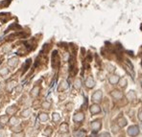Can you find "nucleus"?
Here are the masks:
<instances>
[{"label":"nucleus","mask_w":142,"mask_h":137,"mask_svg":"<svg viewBox=\"0 0 142 137\" xmlns=\"http://www.w3.org/2000/svg\"><path fill=\"white\" fill-rule=\"evenodd\" d=\"M119 78L117 77V76H112V77H110V83H112V84H115V83H117L118 81H119Z\"/></svg>","instance_id":"10"},{"label":"nucleus","mask_w":142,"mask_h":137,"mask_svg":"<svg viewBox=\"0 0 142 137\" xmlns=\"http://www.w3.org/2000/svg\"><path fill=\"white\" fill-rule=\"evenodd\" d=\"M101 111V108L98 105H92L90 106V112L91 114H96V113H99Z\"/></svg>","instance_id":"6"},{"label":"nucleus","mask_w":142,"mask_h":137,"mask_svg":"<svg viewBox=\"0 0 142 137\" xmlns=\"http://www.w3.org/2000/svg\"><path fill=\"white\" fill-rule=\"evenodd\" d=\"M126 123H127V121H126V119L125 118H119L118 119V126L119 127H124V126H126Z\"/></svg>","instance_id":"11"},{"label":"nucleus","mask_w":142,"mask_h":137,"mask_svg":"<svg viewBox=\"0 0 142 137\" xmlns=\"http://www.w3.org/2000/svg\"><path fill=\"white\" fill-rule=\"evenodd\" d=\"M0 129H2V126H1V125H0Z\"/></svg>","instance_id":"32"},{"label":"nucleus","mask_w":142,"mask_h":137,"mask_svg":"<svg viewBox=\"0 0 142 137\" xmlns=\"http://www.w3.org/2000/svg\"><path fill=\"white\" fill-rule=\"evenodd\" d=\"M138 133H139V130H138V128L136 126H132V127H130L128 129V134L131 135V136L135 137L136 135H138Z\"/></svg>","instance_id":"2"},{"label":"nucleus","mask_w":142,"mask_h":137,"mask_svg":"<svg viewBox=\"0 0 142 137\" xmlns=\"http://www.w3.org/2000/svg\"><path fill=\"white\" fill-rule=\"evenodd\" d=\"M138 118H139V120L142 122V111H140L139 112V115H138Z\"/></svg>","instance_id":"28"},{"label":"nucleus","mask_w":142,"mask_h":137,"mask_svg":"<svg viewBox=\"0 0 142 137\" xmlns=\"http://www.w3.org/2000/svg\"><path fill=\"white\" fill-rule=\"evenodd\" d=\"M100 137H110V133H108V132H105V133L101 134V136Z\"/></svg>","instance_id":"26"},{"label":"nucleus","mask_w":142,"mask_h":137,"mask_svg":"<svg viewBox=\"0 0 142 137\" xmlns=\"http://www.w3.org/2000/svg\"><path fill=\"white\" fill-rule=\"evenodd\" d=\"M119 84H120V86H122V87H124L126 84H127V80L126 79H124V78H122V79H120L119 80Z\"/></svg>","instance_id":"15"},{"label":"nucleus","mask_w":142,"mask_h":137,"mask_svg":"<svg viewBox=\"0 0 142 137\" xmlns=\"http://www.w3.org/2000/svg\"><path fill=\"white\" fill-rule=\"evenodd\" d=\"M91 129L94 131H98L101 129V121L100 120H95L91 123Z\"/></svg>","instance_id":"3"},{"label":"nucleus","mask_w":142,"mask_h":137,"mask_svg":"<svg viewBox=\"0 0 142 137\" xmlns=\"http://www.w3.org/2000/svg\"><path fill=\"white\" fill-rule=\"evenodd\" d=\"M111 96H112L115 100H120V99H122L123 94H122L120 91H118V90H114V91H112Z\"/></svg>","instance_id":"7"},{"label":"nucleus","mask_w":142,"mask_h":137,"mask_svg":"<svg viewBox=\"0 0 142 137\" xmlns=\"http://www.w3.org/2000/svg\"><path fill=\"white\" fill-rule=\"evenodd\" d=\"M140 82H141V85H142V78H141V80H140Z\"/></svg>","instance_id":"31"},{"label":"nucleus","mask_w":142,"mask_h":137,"mask_svg":"<svg viewBox=\"0 0 142 137\" xmlns=\"http://www.w3.org/2000/svg\"><path fill=\"white\" fill-rule=\"evenodd\" d=\"M0 88H1V85H0Z\"/></svg>","instance_id":"33"},{"label":"nucleus","mask_w":142,"mask_h":137,"mask_svg":"<svg viewBox=\"0 0 142 137\" xmlns=\"http://www.w3.org/2000/svg\"><path fill=\"white\" fill-rule=\"evenodd\" d=\"M85 84H86V86L89 87V88L93 87V86H94V81H93V79H92L91 77H88V79L86 80Z\"/></svg>","instance_id":"9"},{"label":"nucleus","mask_w":142,"mask_h":137,"mask_svg":"<svg viewBox=\"0 0 142 137\" xmlns=\"http://www.w3.org/2000/svg\"><path fill=\"white\" fill-rule=\"evenodd\" d=\"M60 119H61V116H60L58 113H54V114H53V120H54L55 122H58Z\"/></svg>","instance_id":"20"},{"label":"nucleus","mask_w":142,"mask_h":137,"mask_svg":"<svg viewBox=\"0 0 142 137\" xmlns=\"http://www.w3.org/2000/svg\"><path fill=\"white\" fill-rule=\"evenodd\" d=\"M15 84H16V83H15V81H12V82H10V83L8 84V86H7L8 90H9V91H12V89L15 86Z\"/></svg>","instance_id":"16"},{"label":"nucleus","mask_w":142,"mask_h":137,"mask_svg":"<svg viewBox=\"0 0 142 137\" xmlns=\"http://www.w3.org/2000/svg\"><path fill=\"white\" fill-rule=\"evenodd\" d=\"M45 131H44V134H46V135H48V136H49V135L51 134V132H52V129H51V128H47Z\"/></svg>","instance_id":"22"},{"label":"nucleus","mask_w":142,"mask_h":137,"mask_svg":"<svg viewBox=\"0 0 142 137\" xmlns=\"http://www.w3.org/2000/svg\"><path fill=\"white\" fill-rule=\"evenodd\" d=\"M8 73V69L4 68L3 70H1L0 71V75H5V74H7Z\"/></svg>","instance_id":"23"},{"label":"nucleus","mask_w":142,"mask_h":137,"mask_svg":"<svg viewBox=\"0 0 142 137\" xmlns=\"http://www.w3.org/2000/svg\"><path fill=\"white\" fill-rule=\"evenodd\" d=\"M39 88L38 86H36V87L32 90V95H33V96H37V95L39 94Z\"/></svg>","instance_id":"18"},{"label":"nucleus","mask_w":142,"mask_h":137,"mask_svg":"<svg viewBox=\"0 0 142 137\" xmlns=\"http://www.w3.org/2000/svg\"><path fill=\"white\" fill-rule=\"evenodd\" d=\"M39 119H40L41 121H46V120L48 119V116H47V114L42 113V114H40V115H39Z\"/></svg>","instance_id":"19"},{"label":"nucleus","mask_w":142,"mask_h":137,"mask_svg":"<svg viewBox=\"0 0 142 137\" xmlns=\"http://www.w3.org/2000/svg\"><path fill=\"white\" fill-rule=\"evenodd\" d=\"M75 87L77 89H79L81 87V81L80 80H76V81H75Z\"/></svg>","instance_id":"21"},{"label":"nucleus","mask_w":142,"mask_h":137,"mask_svg":"<svg viewBox=\"0 0 142 137\" xmlns=\"http://www.w3.org/2000/svg\"><path fill=\"white\" fill-rule=\"evenodd\" d=\"M17 62H18V60H17V59H15V58L10 59V60L8 61V64H9L10 66H12V67L15 66V65L17 64Z\"/></svg>","instance_id":"8"},{"label":"nucleus","mask_w":142,"mask_h":137,"mask_svg":"<svg viewBox=\"0 0 142 137\" xmlns=\"http://www.w3.org/2000/svg\"><path fill=\"white\" fill-rule=\"evenodd\" d=\"M92 100L94 101V102H100L101 100H102V91L101 90H98V91H96L93 95H92Z\"/></svg>","instance_id":"4"},{"label":"nucleus","mask_w":142,"mask_h":137,"mask_svg":"<svg viewBox=\"0 0 142 137\" xmlns=\"http://www.w3.org/2000/svg\"><path fill=\"white\" fill-rule=\"evenodd\" d=\"M125 62H126V63H127V64L129 65V67H130V68H131V69H133V64L131 63V62H130L129 60H126Z\"/></svg>","instance_id":"24"},{"label":"nucleus","mask_w":142,"mask_h":137,"mask_svg":"<svg viewBox=\"0 0 142 137\" xmlns=\"http://www.w3.org/2000/svg\"><path fill=\"white\" fill-rule=\"evenodd\" d=\"M42 106L45 107V108H48V107L50 106V104H49V103H43V104H42Z\"/></svg>","instance_id":"25"},{"label":"nucleus","mask_w":142,"mask_h":137,"mask_svg":"<svg viewBox=\"0 0 142 137\" xmlns=\"http://www.w3.org/2000/svg\"><path fill=\"white\" fill-rule=\"evenodd\" d=\"M75 136L76 137H85V131H78L76 133H75Z\"/></svg>","instance_id":"13"},{"label":"nucleus","mask_w":142,"mask_h":137,"mask_svg":"<svg viewBox=\"0 0 142 137\" xmlns=\"http://www.w3.org/2000/svg\"><path fill=\"white\" fill-rule=\"evenodd\" d=\"M29 113H30V111H29V110H25L22 114H23V116H25V117H26V116H28V115H29Z\"/></svg>","instance_id":"27"},{"label":"nucleus","mask_w":142,"mask_h":137,"mask_svg":"<svg viewBox=\"0 0 142 137\" xmlns=\"http://www.w3.org/2000/svg\"><path fill=\"white\" fill-rule=\"evenodd\" d=\"M59 64H60V59H59L58 52L54 51L53 55H52V65L54 68H57V67H59Z\"/></svg>","instance_id":"1"},{"label":"nucleus","mask_w":142,"mask_h":137,"mask_svg":"<svg viewBox=\"0 0 142 137\" xmlns=\"http://www.w3.org/2000/svg\"><path fill=\"white\" fill-rule=\"evenodd\" d=\"M31 62H32V61H31L30 59L26 61V62H25V64H24V66H23V73H25V72L28 70L29 66H30V64H31Z\"/></svg>","instance_id":"12"},{"label":"nucleus","mask_w":142,"mask_h":137,"mask_svg":"<svg viewBox=\"0 0 142 137\" xmlns=\"http://www.w3.org/2000/svg\"><path fill=\"white\" fill-rule=\"evenodd\" d=\"M60 130H61V131H62V132H66V131H68V126H67L66 124H62V126H61Z\"/></svg>","instance_id":"14"},{"label":"nucleus","mask_w":142,"mask_h":137,"mask_svg":"<svg viewBox=\"0 0 142 137\" xmlns=\"http://www.w3.org/2000/svg\"><path fill=\"white\" fill-rule=\"evenodd\" d=\"M84 119V115L83 113H76L74 115V117H73V121L74 122H77V123L82 122Z\"/></svg>","instance_id":"5"},{"label":"nucleus","mask_w":142,"mask_h":137,"mask_svg":"<svg viewBox=\"0 0 142 137\" xmlns=\"http://www.w3.org/2000/svg\"><path fill=\"white\" fill-rule=\"evenodd\" d=\"M140 128L142 129V122H141V124H140Z\"/></svg>","instance_id":"30"},{"label":"nucleus","mask_w":142,"mask_h":137,"mask_svg":"<svg viewBox=\"0 0 142 137\" xmlns=\"http://www.w3.org/2000/svg\"><path fill=\"white\" fill-rule=\"evenodd\" d=\"M129 99H130V101H132V100H134L135 98H136V94L134 93V91H130V93L128 94V96H127Z\"/></svg>","instance_id":"17"},{"label":"nucleus","mask_w":142,"mask_h":137,"mask_svg":"<svg viewBox=\"0 0 142 137\" xmlns=\"http://www.w3.org/2000/svg\"><path fill=\"white\" fill-rule=\"evenodd\" d=\"M91 137H95V134H91Z\"/></svg>","instance_id":"29"}]
</instances>
